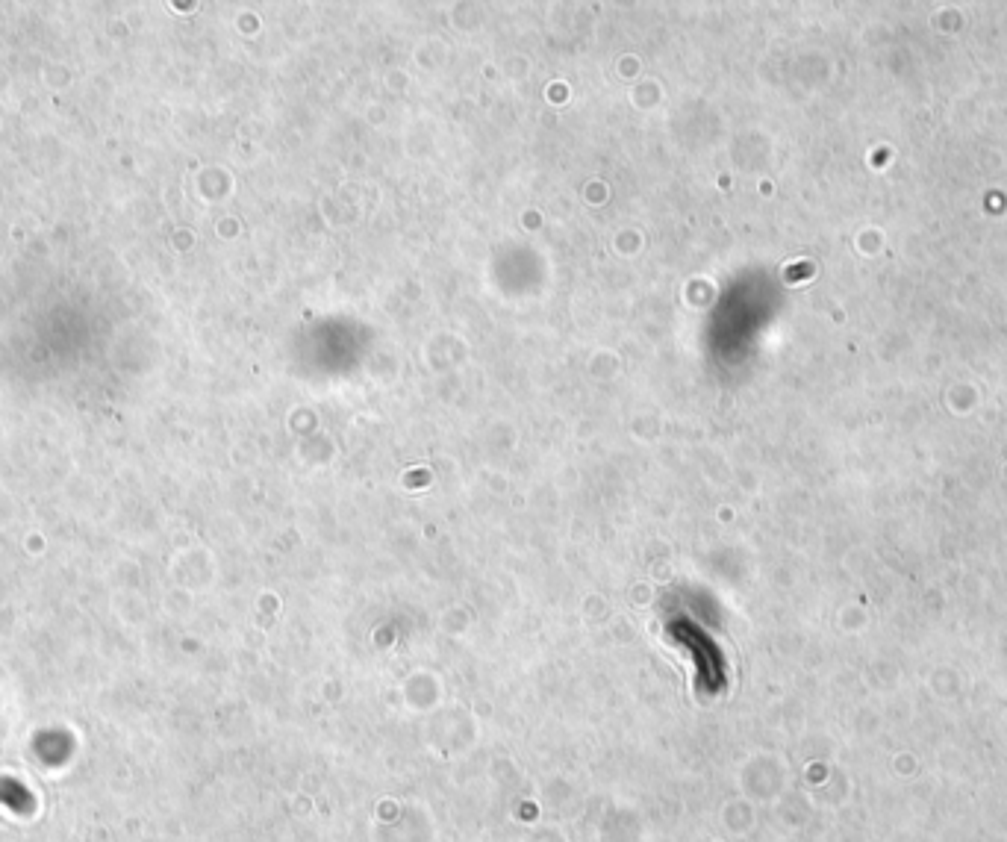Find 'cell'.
Listing matches in <instances>:
<instances>
[{"instance_id":"1","label":"cell","mask_w":1007,"mask_h":842,"mask_svg":"<svg viewBox=\"0 0 1007 842\" xmlns=\"http://www.w3.org/2000/svg\"><path fill=\"white\" fill-rule=\"evenodd\" d=\"M0 801H3L9 810H15V813H30V810L36 807L33 792L27 790V787H21V784L12 781V778H0Z\"/></svg>"}]
</instances>
